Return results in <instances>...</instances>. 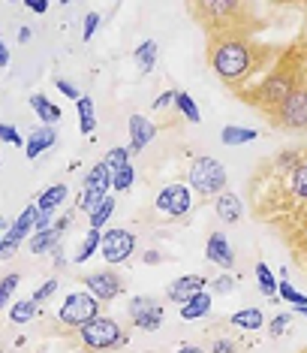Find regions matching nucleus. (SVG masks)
I'll return each mask as SVG.
<instances>
[{"instance_id":"obj_1","label":"nucleus","mask_w":307,"mask_h":353,"mask_svg":"<svg viewBox=\"0 0 307 353\" xmlns=\"http://www.w3.org/2000/svg\"><path fill=\"white\" fill-rule=\"evenodd\" d=\"M190 188L196 190L199 196H220L226 190V166L217 157H199L196 163L190 166Z\"/></svg>"},{"instance_id":"obj_2","label":"nucleus","mask_w":307,"mask_h":353,"mask_svg":"<svg viewBox=\"0 0 307 353\" xmlns=\"http://www.w3.org/2000/svg\"><path fill=\"white\" fill-rule=\"evenodd\" d=\"M127 341H130V335H124V329L112 317H96L87 326H82V344L91 350H115L124 347Z\"/></svg>"},{"instance_id":"obj_3","label":"nucleus","mask_w":307,"mask_h":353,"mask_svg":"<svg viewBox=\"0 0 307 353\" xmlns=\"http://www.w3.org/2000/svg\"><path fill=\"white\" fill-rule=\"evenodd\" d=\"M211 67H214V73L226 79V82H235V79H241L247 73V67H250V52H247V46L244 43H223L220 49H217L211 54Z\"/></svg>"},{"instance_id":"obj_4","label":"nucleus","mask_w":307,"mask_h":353,"mask_svg":"<svg viewBox=\"0 0 307 353\" xmlns=\"http://www.w3.org/2000/svg\"><path fill=\"white\" fill-rule=\"evenodd\" d=\"M100 317V302L94 299L87 290H78V293H70L67 299H63V305L58 308V320L67 326H87L91 320Z\"/></svg>"},{"instance_id":"obj_5","label":"nucleus","mask_w":307,"mask_h":353,"mask_svg":"<svg viewBox=\"0 0 307 353\" xmlns=\"http://www.w3.org/2000/svg\"><path fill=\"white\" fill-rule=\"evenodd\" d=\"M109 190H112V170L100 160V163H94V170L87 172V179H85V188H82V194H78V208L91 212L100 199L109 196Z\"/></svg>"},{"instance_id":"obj_6","label":"nucleus","mask_w":307,"mask_h":353,"mask_svg":"<svg viewBox=\"0 0 307 353\" xmlns=\"http://www.w3.org/2000/svg\"><path fill=\"white\" fill-rule=\"evenodd\" d=\"M136 251V236L130 230H106L103 232V242H100V254H103V260L106 263H124V260H130Z\"/></svg>"},{"instance_id":"obj_7","label":"nucleus","mask_w":307,"mask_h":353,"mask_svg":"<svg viewBox=\"0 0 307 353\" xmlns=\"http://www.w3.org/2000/svg\"><path fill=\"white\" fill-rule=\"evenodd\" d=\"M130 320L136 329H145V332H154V329L163 326V305H157L151 296H136L130 299Z\"/></svg>"},{"instance_id":"obj_8","label":"nucleus","mask_w":307,"mask_h":353,"mask_svg":"<svg viewBox=\"0 0 307 353\" xmlns=\"http://www.w3.org/2000/svg\"><path fill=\"white\" fill-rule=\"evenodd\" d=\"M190 205H193L190 188H184V184H169V188H163L157 194V199H154V208L169 214V218H181V214H187Z\"/></svg>"},{"instance_id":"obj_9","label":"nucleus","mask_w":307,"mask_h":353,"mask_svg":"<svg viewBox=\"0 0 307 353\" xmlns=\"http://www.w3.org/2000/svg\"><path fill=\"white\" fill-rule=\"evenodd\" d=\"M85 287L96 302H112L124 293V281L115 272H91V275H85Z\"/></svg>"},{"instance_id":"obj_10","label":"nucleus","mask_w":307,"mask_h":353,"mask_svg":"<svg viewBox=\"0 0 307 353\" xmlns=\"http://www.w3.org/2000/svg\"><path fill=\"white\" fill-rule=\"evenodd\" d=\"M205 287H208V278H205V275H181V278H175L172 284H169L166 296H169L172 302L184 305V302H190L193 296L205 293Z\"/></svg>"},{"instance_id":"obj_11","label":"nucleus","mask_w":307,"mask_h":353,"mask_svg":"<svg viewBox=\"0 0 307 353\" xmlns=\"http://www.w3.org/2000/svg\"><path fill=\"white\" fill-rule=\"evenodd\" d=\"M205 256L220 269H232V263H235V251H232L229 239H226L223 232H211V236H208Z\"/></svg>"},{"instance_id":"obj_12","label":"nucleus","mask_w":307,"mask_h":353,"mask_svg":"<svg viewBox=\"0 0 307 353\" xmlns=\"http://www.w3.org/2000/svg\"><path fill=\"white\" fill-rule=\"evenodd\" d=\"M280 115L289 127H307V91H289Z\"/></svg>"},{"instance_id":"obj_13","label":"nucleus","mask_w":307,"mask_h":353,"mask_svg":"<svg viewBox=\"0 0 307 353\" xmlns=\"http://www.w3.org/2000/svg\"><path fill=\"white\" fill-rule=\"evenodd\" d=\"M154 136H157V127H154L145 115H130V151L148 148V142H154Z\"/></svg>"},{"instance_id":"obj_14","label":"nucleus","mask_w":307,"mask_h":353,"mask_svg":"<svg viewBox=\"0 0 307 353\" xmlns=\"http://www.w3.org/2000/svg\"><path fill=\"white\" fill-rule=\"evenodd\" d=\"M54 142H58V130H54V127H39V130H34L28 139H24V154L34 160L39 154H45Z\"/></svg>"},{"instance_id":"obj_15","label":"nucleus","mask_w":307,"mask_h":353,"mask_svg":"<svg viewBox=\"0 0 307 353\" xmlns=\"http://www.w3.org/2000/svg\"><path fill=\"white\" fill-rule=\"evenodd\" d=\"M214 208H217V218H220L223 223H238L241 214H244V208H241V199L232 194V190H223V194L214 199Z\"/></svg>"},{"instance_id":"obj_16","label":"nucleus","mask_w":307,"mask_h":353,"mask_svg":"<svg viewBox=\"0 0 307 353\" xmlns=\"http://www.w3.org/2000/svg\"><path fill=\"white\" fill-rule=\"evenodd\" d=\"M30 109L36 112V118L43 121V127H52V124H58L63 118L61 106H54V103L48 97H43V94H30Z\"/></svg>"},{"instance_id":"obj_17","label":"nucleus","mask_w":307,"mask_h":353,"mask_svg":"<svg viewBox=\"0 0 307 353\" xmlns=\"http://www.w3.org/2000/svg\"><path fill=\"white\" fill-rule=\"evenodd\" d=\"M67 196H70L67 184H52V188H45L43 194H39L36 208L39 212H45V214H52V212H58V205H63V199Z\"/></svg>"},{"instance_id":"obj_18","label":"nucleus","mask_w":307,"mask_h":353,"mask_svg":"<svg viewBox=\"0 0 307 353\" xmlns=\"http://www.w3.org/2000/svg\"><path fill=\"white\" fill-rule=\"evenodd\" d=\"M157 54H160L157 39H145V43L136 46L133 58H136V63H139L142 73H154V67H157Z\"/></svg>"},{"instance_id":"obj_19","label":"nucleus","mask_w":307,"mask_h":353,"mask_svg":"<svg viewBox=\"0 0 307 353\" xmlns=\"http://www.w3.org/2000/svg\"><path fill=\"white\" fill-rule=\"evenodd\" d=\"M208 311H211V293H199L190 302H184L178 314H181V320H202L208 317Z\"/></svg>"},{"instance_id":"obj_20","label":"nucleus","mask_w":307,"mask_h":353,"mask_svg":"<svg viewBox=\"0 0 307 353\" xmlns=\"http://www.w3.org/2000/svg\"><path fill=\"white\" fill-rule=\"evenodd\" d=\"M61 230H43V232H34V236H30V251L34 254H48V251H54V248H58L61 242Z\"/></svg>"},{"instance_id":"obj_21","label":"nucleus","mask_w":307,"mask_h":353,"mask_svg":"<svg viewBox=\"0 0 307 353\" xmlns=\"http://www.w3.org/2000/svg\"><path fill=\"white\" fill-rule=\"evenodd\" d=\"M112 212H115V196H106V199H100L94 208H91V218H87V223H91V230H100L106 227V221L112 218Z\"/></svg>"},{"instance_id":"obj_22","label":"nucleus","mask_w":307,"mask_h":353,"mask_svg":"<svg viewBox=\"0 0 307 353\" xmlns=\"http://www.w3.org/2000/svg\"><path fill=\"white\" fill-rule=\"evenodd\" d=\"M256 136H260L256 130H250V127H235V124H226L220 130L223 145H244V142H253Z\"/></svg>"},{"instance_id":"obj_23","label":"nucleus","mask_w":307,"mask_h":353,"mask_svg":"<svg viewBox=\"0 0 307 353\" xmlns=\"http://www.w3.org/2000/svg\"><path fill=\"white\" fill-rule=\"evenodd\" d=\"M262 323H265V317H262L260 308H241V311L232 314V326H238V329L256 332V329H262Z\"/></svg>"},{"instance_id":"obj_24","label":"nucleus","mask_w":307,"mask_h":353,"mask_svg":"<svg viewBox=\"0 0 307 353\" xmlns=\"http://www.w3.org/2000/svg\"><path fill=\"white\" fill-rule=\"evenodd\" d=\"M76 112H78V130H82V136H91L94 127H96V118H94V100L85 97L76 103Z\"/></svg>"},{"instance_id":"obj_25","label":"nucleus","mask_w":307,"mask_h":353,"mask_svg":"<svg viewBox=\"0 0 307 353\" xmlns=\"http://www.w3.org/2000/svg\"><path fill=\"white\" fill-rule=\"evenodd\" d=\"M175 109L181 112V115L187 118L190 124H199V121H202V112H199V106H196V100H193L187 91H175Z\"/></svg>"},{"instance_id":"obj_26","label":"nucleus","mask_w":307,"mask_h":353,"mask_svg":"<svg viewBox=\"0 0 307 353\" xmlns=\"http://www.w3.org/2000/svg\"><path fill=\"white\" fill-rule=\"evenodd\" d=\"M100 242H103V232L100 230H87V236L82 239V245H78L76 256H72V263H87L94 251H100Z\"/></svg>"},{"instance_id":"obj_27","label":"nucleus","mask_w":307,"mask_h":353,"mask_svg":"<svg viewBox=\"0 0 307 353\" xmlns=\"http://www.w3.org/2000/svg\"><path fill=\"white\" fill-rule=\"evenodd\" d=\"M34 317H36V302L34 299H19V302L10 305V320L12 323L24 326V323H30Z\"/></svg>"},{"instance_id":"obj_28","label":"nucleus","mask_w":307,"mask_h":353,"mask_svg":"<svg viewBox=\"0 0 307 353\" xmlns=\"http://www.w3.org/2000/svg\"><path fill=\"white\" fill-rule=\"evenodd\" d=\"M256 281H260L262 296H268V299L277 296V281H274V272L265 266V263H256Z\"/></svg>"},{"instance_id":"obj_29","label":"nucleus","mask_w":307,"mask_h":353,"mask_svg":"<svg viewBox=\"0 0 307 353\" xmlns=\"http://www.w3.org/2000/svg\"><path fill=\"white\" fill-rule=\"evenodd\" d=\"M103 163H106L112 172L127 170V166H133V163H130V148H112L109 154L103 157Z\"/></svg>"},{"instance_id":"obj_30","label":"nucleus","mask_w":307,"mask_h":353,"mask_svg":"<svg viewBox=\"0 0 307 353\" xmlns=\"http://www.w3.org/2000/svg\"><path fill=\"white\" fill-rule=\"evenodd\" d=\"M19 284H21V275H3L0 278V311L6 308V305H10V299H12V293L19 290Z\"/></svg>"},{"instance_id":"obj_31","label":"nucleus","mask_w":307,"mask_h":353,"mask_svg":"<svg viewBox=\"0 0 307 353\" xmlns=\"http://www.w3.org/2000/svg\"><path fill=\"white\" fill-rule=\"evenodd\" d=\"M133 184H136V166H127V170H120V172H112V190H118V194L130 190Z\"/></svg>"},{"instance_id":"obj_32","label":"nucleus","mask_w":307,"mask_h":353,"mask_svg":"<svg viewBox=\"0 0 307 353\" xmlns=\"http://www.w3.org/2000/svg\"><path fill=\"white\" fill-rule=\"evenodd\" d=\"M277 296L280 299H286V302H293L295 308H301V305H307V296L301 290H295L289 281H277Z\"/></svg>"},{"instance_id":"obj_33","label":"nucleus","mask_w":307,"mask_h":353,"mask_svg":"<svg viewBox=\"0 0 307 353\" xmlns=\"http://www.w3.org/2000/svg\"><path fill=\"white\" fill-rule=\"evenodd\" d=\"M0 142H10V145H15V148H24L21 133L15 130L12 124H0Z\"/></svg>"},{"instance_id":"obj_34","label":"nucleus","mask_w":307,"mask_h":353,"mask_svg":"<svg viewBox=\"0 0 307 353\" xmlns=\"http://www.w3.org/2000/svg\"><path fill=\"white\" fill-rule=\"evenodd\" d=\"M293 190L298 196H304L307 199V163H301L298 170L293 172Z\"/></svg>"},{"instance_id":"obj_35","label":"nucleus","mask_w":307,"mask_h":353,"mask_svg":"<svg viewBox=\"0 0 307 353\" xmlns=\"http://www.w3.org/2000/svg\"><path fill=\"white\" fill-rule=\"evenodd\" d=\"M96 28H100V15H96V12H87V15H85V28H82V39H85V43H91V39H94Z\"/></svg>"},{"instance_id":"obj_36","label":"nucleus","mask_w":307,"mask_h":353,"mask_svg":"<svg viewBox=\"0 0 307 353\" xmlns=\"http://www.w3.org/2000/svg\"><path fill=\"white\" fill-rule=\"evenodd\" d=\"M54 290H58V278H48V281H45V284H43V287H39V290H36L34 296H30V299H34V302L39 305V302H45V299H48V296H52Z\"/></svg>"},{"instance_id":"obj_37","label":"nucleus","mask_w":307,"mask_h":353,"mask_svg":"<svg viewBox=\"0 0 307 353\" xmlns=\"http://www.w3.org/2000/svg\"><path fill=\"white\" fill-rule=\"evenodd\" d=\"M58 91H61L67 100H76V103L82 100V94H78V88L72 85V82H67V79H58Z\"/></svg>"},{"instance_id":"obj_38","label":"nucleus","mask_w":307,"mask_h":353,"mask_svg":"<svg viewBox=\"0 0 307 353\" xmlns=\"http://www.w3.org/2000/svg\"><path fill=\"white\" fill-rule=\"evenodd\" d=\"M286 326H289V314H277V317H274L271 323H268V332L274 335V339H277V335L286 332Z\"/></svg>"},{"instance_id":"obj_39","label":"nucleus","mask_w":307,"mask_h":353,"mask_svg":"<svg viewBox=\"0 0 307 353\" xmlns=\"http://www.w3.org/2000/svg\"><path fill=\"white\" fill-rule=\"evenodd\" d=\"M214 293H232V287H235V281H232V275H220L214 278Z\"/></svg>"},{"instance_id":"obj_40","label":"nucleus","mask_w":307,"mask_h":353,"mask_svg":"<svg viewBox=\"0 0 307 353\" xmlns=\"http://www.w3.org/2000/svg\"><path fill=\"white\" fill-rule=\"evenodd\" d=\"M169 103H175V91H163L157 100H154V109H166Z\"/></svg>"},{"instance_id":"obj_41","label":"nucleus","mask_w":307,"mask_h":353,"mask_svg":"<svg viewBox=\"0 0 307 353\" xmlns=\"http://www.w3.org/2000/svg\"><path fill=\"white\" fill-rule=\"evenodd\" d=\"M24 6H28L30 12H36V15L48 12V3H45V0H24Z\"/></svg>"},{"instance_id":"obj_42","label":"nucleus","mask_w":307,"mask_h":353,"mask_svg":"<svg viewBox=\"0 0 307 353\" xmlns=\"http://www.w3.org/2000/svg\"><path fill=\"white\" fill-rule=\"evenodd\" d=\"M0 67H10V46L0 39Z\"/></svg>"},{"instance_id":"obj_43","label":"nucleus","mask_w":307,"mask_h":353,"mask_svg":"<svg viewBox=\"0 0 307 353\" xmlns=\"http://www.w3.org/2000/svg\"><path fill=\"white\" fill-rule=\"evenodd\" d=\"M52 254H54V266H67V256H63V248H61V245L54 248Z\"/></svg>"},{"instance_id":"obj_44","label":"nucleus","mask_w":307,"mask_h":353,"mask_svg":"<svg viewBox=\"0 0 307 353\" xmlns=\"http://www.w3.org/2000/svg\"><path fill=\"white\" fill-rule=\"evenodd\" d=\"M142 260L148 263V266H157V263H160V254H157V251H145Z\"/></svg>"},{"instance_id":"obj_45","label":"nucleus","mask_w":307,"mask_h":353,"mask_svg":"<svg viewBox=\"0 0 307 353\" xmlns=\"http://www.w3.org/2000/svg\"><path fill=\"white\" fill-rule=\"evenodd\" d=\"M214 353H232V344L229 341H214Z\"/></svg>"},{"instance_id":"obj_46","label":"nucleus","mask_w":307,"mask_h":353,"mask_svg":"<svg viewBox=\"0 0 307 353\" xmlns=\"http://www.w3.org/2000/svg\"><path fill=\"white\" fill-rule=\"evenodd\" d=\"M175 353H205V350L196 347V344H184V347H178Z\"/></svg>"},{"instance_id":"obj_47","label":"nucleus","mask_w":307,"mask_h":353,"mask_svg":"<svg viewBox=\"0 0 307 353\" xmlns=\"http://www.w3.org/2000/svg\"><path fill=\"white\" fill-rule=\"evenodd\" d=\"M28 39H30V28H21L19 30V43H28Z\"/></svg>"},{"instance_id":"obj_48","label":"nucleus","mask_w":307,"mask_h":353,"mask_svg":"<svg viewBox=\"0 0 307 353\" xmlns=\"http://www.w3.org/2000/svg\"><path fill=\"white\" fill-rule=\"evenodd\" d=\"M3 230H10V221H6V218H0V236H3Z\"/></svg>"},{"instance_id":"obj_49","label":"nucleus","mask_w":307,"mask_h":353,"mask_svg":"<svg viewBox=\"0 0 307 353\" xmlns=\"http://www.w3.org/2000/svg\"><path fill=\"white\" fill-rule=\"evenodd\" d=\"M298 311V317H307V305H301V308H295Z\"/></svg>"},{"instance_id":"obj_50","label":"nucleus","mask_w":307,"mask_h":353,"mask_svg":"<svg viewBox=\"0 0 307 353\" xmlns=\"http://www.w3.org/2000/svg\"><path fill=\"white\" fill-rule=\"evenodd\" d=\"M0 242H3V236H0Z\"/></svg>"}]
</instances>
